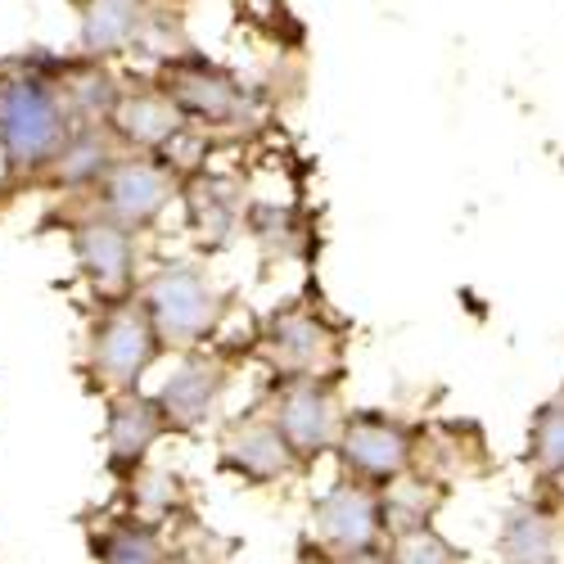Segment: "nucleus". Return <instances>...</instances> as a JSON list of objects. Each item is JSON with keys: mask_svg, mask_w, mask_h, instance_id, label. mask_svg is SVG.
Segmentation results:
<instances>
[{"mask_svg": "<svg viewBox=\"0 0 564 564\" xmlns=\"http://www.w3.org/2000/svg\"><path fill=\"white\" fill-rule=\"evenodd\" d=\"M77 131L55 77V55L23 51L0 59V185L28 191Z\"/></svg>", "mask_w": 564, "mask_h": 564, "instance_id": "nucleus-1", "label": "nucleus"}, {"mask_svg": "<svg viewBox=\"0 0 564 564\" xmlns=\"http://www.w3.org/2000/svg\"><path fill=\"white\" fill-rule=\"evenodd\" d=\"M135 299L145 303L163 348H199V344H208L217 335L221 316H226V294L217 290V280L195 262L159 267L145 285L135 290Z\"/></svg>", "mask_w": 564, "mask_h": 564, "instance_id": "nucleus-2", "label": "nucleus"}, {"mask_svg": "<svg viewBox=\"0 0 564 564\" xmlns=\"http://www.w3.org/2000/svg\"><path fill=\"white\" fill-rule=\"evenodd\" d=\"M163 357V339L154 330V321L135 294L100 303L96 321L86 335V375L105 393L140 389V375Z\"/></svg>", "mask_w": 564, "mask_h": 564, "instance_id": "nucleus-3", "label": "nucleus"}, {"mask_svg": "<svg viewBox=\"0 0 564 564\" xmlns=\"http://www.w3.org/2000/svg\"><path fill=\"white\" fill-rule=\"evenodd\" d=\"M90 208L131 226L135 235L150 230L167 208L172 199L181 195V176L172 172V163H163L159 154H135V150H122L100 176L90 191Z\"/></svg>", "mask_w": 564, "mask_h": 564, "instance_id": "nucleus-4", "label": "nucleus"}, {"mask_svg": "<svg viewBox=\"0 0 564 564\" xmlns=\"http://www.w3.org/2000/svg\"><path fill=\"white\" fill-rule=\"evenodd\" d=\"M159 86L176 100L185 122L199 127H245L253 118V90L230 68L204 55H167Z\"/></svg>", "mask_w": 564, "mask_h": 564, "instance_id": "nucleus-5", "label": "nucleus"}, {"mask_svg": "<svg viewBox=\"0 0 564 564\" xmlns=\"http://www.w3.org/2000/svg\"><path fill=\"white\" fill-rule=\"evenodd\" d=\"M330 452L339 456L344 475L375 488H393L415 460V434L406 420L389 411H348Z\"/></svg>", "mask_w": 564, "mask_h": 564, "instance_id": "nucleus-6", "label": "nucleus"}, {"mask_svg": "<svg viewBox=\"0 0 564 564\" xmlns=\"http://www.w3.org/2000/svg\"><path fill=\"white\" fill-rule=\"evenodd\" d=\"M258 348L280 380H312V375H330L339 366L344 335L321 312L290 303L267 316Z\"/></svg>", "mask_w": 564, "mask_h": 564, "instance_id": "nucleus-7", "label": "nucleus"}, {"mask_svg": "<svg viewBox=\"0 0 564 564\" xmlns=\"http://www.w3.org/2000/svg\"><path fill=\"white\" fill-rule=\"evenodd\" d=\"M68 249H73V267L77 275L90 285L100 303L135 294V262H140V245L135 230L86 208L68 221Z\"/></svg>", "mask_w": 564, "mask_h": 564, "instance_id": "nucleus-8", "label": "nucleus"}, {"mask_svg": "<svg viewBox=\"0 0 564 564\" xmlns=\"http://www.w3.org/2000/svg\"><path fill=\"white\" fill-rule=\"evenodd\" d=\"M271 420L275 430L285 434V443L294 447L299 465L316 460L321 452L335 447L339 434V393H335V375H312V380H285L271 402Z\"/></svg>", "mask_w": 564, "mask_h": 564, "instance_id": "nucleus-9", "label": "nucleus"}, {"mask_svg": "<svg viewBox=\"0 0 564 564\" xmlns=\"http://www.w3.org/2000/svg\"><path fill=\"white\" fill-rule=\"evenodd\" d=\"M312 529L321 538V546L330 555L344 551H361L375 546L389 533V514H384V488L361 484L352 475H344L339 484H330L316 506H312Z\"/></svg>", "mask_w": 564, "mask_h": 564, "instance_id": "nucleus-10", "label": "nucleus"}, {"mask_svg": "<svg viewBox=\"0 0 564 564\" xmlns=\"http://www.w3.org/2000/svg\"><path fill=\"white\" fill-rule=\"evenodd\" d=\"M172 425L159 406L154 393H140V389H122L109 393L105 406V460L118 479H135V469L150 460L154 443L167 438Z\"/></svg>", "mask_w": 564, "mask_h": 564, "instance_id": "nucleus-11", "label": "nucleus"}, {"mask_svg": "<svg viewBox=\"0 0 564 564\" xmlns=\"http://www.w3.org/2000/svg\"><path fill=\"white\" fill-rule=\"evenodd\" d=\"M226 384H230V366L221 357H208V352H191L167 380L163 389L154 393L172 434H195L204 430L208 420L221 411V398H226Z\"/></svg>", "mask_w": 564, "mask_h": 564, "instance_id": "nucleus-12", "label": "nucleus"}, {"mask_svg": "<svg viewBox=\"0 0 564 564\" xmlns=\"http://www.w3.org/2000/svg\"><path fill=\"white\" fill-rule=\"evenodd\" d=\"M185 127L191 122H185V113L176 109V100L159 82L122 86V96L109 113V131L118 135V145L135 150V154H163Z\"/></svg>", "mask_w": 564, "mask_h": 564, "instance_id": "nucleus-13", "label": "nucleus"}, {"mask_svg": "<svg viewBox=\"0 0 564 564\" xmlns=\"http://www.w3.org/2000/svg\"><path fill=\"white\" fill-rule=\"evenodd\" d=\"M221 465L230 475H240L245 484H275L299 469L294 447L285 443V434L275 430L271 415H249V420H235L221 438Z\"/></svg>", "mask_w": 564, "mask_h": 564, "instance_id": "nucleus-14", "label": "nucleus"}, {"mask_svg": "<svg viewBox=\"0 0 564 564\" xmlns=\"http://www.w3.org/2000/svg\"><path fill=\"white\" fill-rule=\"evenodd\" d=\"M73 6H77V45L82 55L96 59L135 51L154 23L145 0H73Z\"/></svg>", "mask_w": 564, "mask_h": 564, "instance_id": "nucleus-15", "label": "nucleus"}, {"mask_svg": "<svg viewBox=\"0 0 564 564\" xmlns=\"http://www.w3.org/2000/svg\"><path fill=\"white\" fill-rule=\"evenodd\" d=\"M55 77L64 86V100L77 118V127H109V113L122 96V86L109 68V59H96V55H68L59 59L55 55Z\"/></svg>", "mask_w": 564, "mask_h": 564, "instance_id": "nucleus-16", "label": "nucleus"}, {"mask_svg": "<svg viewBox=\"0 0 564 564\" xmlns=\"http://www.w3.org/2000/svg\"><path fill=\"white\" fill-rule=\"evenodd\" d=\"M122 154L118 135L109 127H77L68 135V145L55 154V163L41 172L36 185H45V191H64V195H82L96 185V176Z\"/></svg>", "mask_w": 564, "mask_h": 564, "instance_id": "nucleus-17", "label": "nucleus"}, {"mask_svg": "<svg viewBox=\"0 0 564 564\" xmlns=\"http://www.w3.org/2000/svg\"><path fill=\"white\" fill-rule=\"evenodd\" d=\"M497 551L501 564H560V520L533 501L510 506L497 533Z\"/></svg>", "mask_w": 564, "mask_h": 564, "instance_id": "nucleus-18", "label": "nucleus"}, {"mask_svg": "<svg viewBox=\"0 0 564 564\" xmlns=\"http://www.w3.org/2000/svg\"><path fill=\"white\" fill-rule=\"evenodd\" d=\"M86 542L96 564H172L163 533L140 514H109L100 529H90Z\"/></svg>", "mask_w": 564, "mask_h": 564, "instance_id": "nucleus-19", "label": "nucleus"}, {"mask_svg": "<svg viewBox=\"0 0 564 564\" xmlns=\"http://www.w3.org/2000/svg\"><path fill=\"white\" fill-rule=\"evenodd\" d=\"M185 204H191V226L199 230V240L221 249L230 245V235L240 230V195L230 191L226 181H199L185 191Z\"/></svg>", "mask_w": 564, "mask_h": 564, "instance_id": "nucleus-20", "label": "nucleus"}, {"mask_svg": "<svg viewBox=\"0 0 564 564\" xmlns=\"http://www.w3.org/2000/svg\"><path fill=\"white\" fill-rule=\"evenodd\" d=\"M529 460L542 479H564V393L538 406L529 430Z\"/></svg>", "mask_w": 564, "mask_h": 564, "instance_id": "nucleus-21", "label": "nucleus"}, {"mask_svg": "<svg viewBox=\"0 0 564 564\" xmlns=\"http://www.w3.org/2000/svg\"><path fill=\"white\" fill-rule=\"evenodd\" d=\"M389 560L393 564H465V555L456 551V542H447L430 520L398 524L393 529V542H389Z\"/></svg>", "mask_w": 564, "mask_h": 564, "instance_id": "nucleus-22", "label": "nucleus"}, {"mask_svg": "<svg viewBox=\"0 0 564 564\" xmlns=\"http://www.w3.org/2000/svg\"><path fill=\"white\" fill-rule=\"evenodd\" d=\"M330 564H393V560H389V551L380 542H375V546H361V551H344Z\"/></svg>", "mask_w": 564, "mask_h": 564, "instance_id": "nucleus-23", "label": "nucleus"}, {"mask_svg": "<svg viewBox=\"0 0 564 564\" xmlns=\"http://www.w3.org/2000/svg\"><path fill=\"white\" fill-rule=\"evenodd\" d=\"M294 564H330V560H312V555H303V560H294Z\"/></svg>", "mask_w": 564, "mask_h": 564, "instance_id": "nucleus-24", "label": "nucleus"}, {"mask_svg": "<svg viewBox=\"0 0 564 564\" xmlns=\"http://www.w3.org/2000/svg\"><path fill=\"white\" fill-rule=\"evenodd\" d=\"M0 564H6V560H0Z\"/></svg>", "mask_w": 564, "mask_h": 564, "instance_id": "nucleus-25", "label": "nucleus"}]
</instances>
